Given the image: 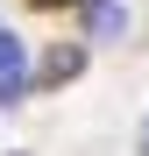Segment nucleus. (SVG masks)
<instances>
[{
	"label": "nucleus",
	"instance_id": "20e7f679",
	"mask_svg": "<svg viewBox=\"0 0 149 156\" xmlns=\"http://www.w3.org/2000/svg\"><path fill=\"white\" fill-rule=\"evenodd\" d=\"M36 14H64V7H85V0H29Z\"/></svg>",
	"mask_w": 149,
	"mask_h": 156
},
{
	"label": "nucleus",
	"instance_id": "f257e3e1",
	"mask_svg": "<svg viewBox=\"0 0 149 156\" xmlns=\"http://www.w3.org/2000/svg\"><path fill=\"white\" fill-rule=\"evenodd\" d=\"M36 92V64H29V43H21L7 21H0V114H21Z\"/></svg>",
	"mask_w": 149,
	"mask_h": 156
},
{
	"label": "nucleus",
	"instance_id": "f03ea898",
	"mask_svg": "<svg viewBox=\"0 0 149 156\" xmlns=\"http://www.w3.org/2000/svg\"><path fill=\"white\" fill-rule=\"evenodd\" d=\"M78 36L85 43H128L135 36V0H85L78 7Z\"/></svg>",
	"mask_w": 149,
	"mask_h": 156
},
{
	"label": "nucleus",
	"instance_id": "7ed1b4c3",
	"mask_svg": "<svg viewBox=\"0 0 149 156\" xmlns=\"http://www.w3.org/2000/svg\"><path fill=\"white\" fill-rule=\"evenodd\" d=\"M71 78H85V36L78 43H57V50H43V64H36V85H71Z\"/></svg>",
	"mask_w": 149,
	"mask_h": 156
},
{
	"label": "nucleus",
	"instance_id": "39448f33",
	"mask_svg": "<svg viewBox=\"0 0 149 156\" xmlns=\"http://www.w3.org/2000/svg\"><path fill=\"white\" fill-rule=\"evenodd\" d=\"M135 156H149V121H142V128H135Z\"/></svg>",
	"mask_w": 149,
	"mask_h": 156
}]
</instances>
